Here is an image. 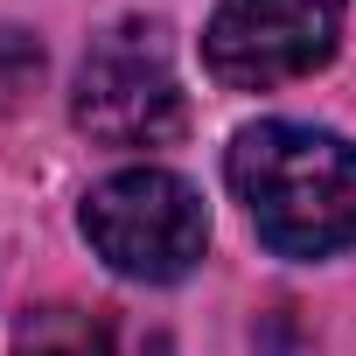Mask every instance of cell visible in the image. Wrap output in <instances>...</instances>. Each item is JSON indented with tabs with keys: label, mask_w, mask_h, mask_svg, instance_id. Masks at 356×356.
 <instances>
[{
	"label": "cell",
	"mask_w": 356,
	"mask_h": 356,
	"mask_svg": "<svg viewBox=\"0 0 356 356\" xmlns=\"http://www.w3.org/2000/svg\"><path fill=\"white\" fill-rule=\"evenodd\" d=\"M231 189L259 238L286 259H328L356 245V147L321 126H245L231 140Z\"/></svg>",
	"instance_id": "6da1fadb"
},
{
	"label": "cell",
	"mask_w": 356,
	"mask_h": 356,
	"mask_svg": "<svg viewBox=\"0 0 356 356\" xmlns=\"http://www.w3.org/2000/svg\"><path fill=\"white\" fill-rule=\"evenodd\" d=\"M91 252L126 273V280H147V286H168L196 273L203 245H210V217H203V196L168 168H119L84 196L77 210Z\"/></svg>",
	"instance_id": "7a4b0ae2"
},
{
	"label": "cell",
	"mask_w": 356,
	"mask_h": 356,
	"mask_svg": "<svg viewBox=\"0 0 356 356\" xmlns=\"http://www.w3.org/2000/svg\"><path fill=\"white\" fill-rule=\"evenodd\" d=\"M70 119L105 147H161V140H175L182 133V77H175L168 35L154 22L105 29L77 63Z\"/></svg>",
	"instance_id": "3957f363"
},
{
	"label": "cell",
	"mask_w": 356,
	"mask_h": 356,
	"mask_svg": "<svg viewBox=\"0 0 356 356\" xmlns=\"http://www.w3.org/2000/svg\"><path fill=\"white\" fill-rule=\"evenodd\" d=\"M342 0H217L203 29V63L231 91H273L335 56Z\"/></svg>",
	"instance_id": "277c9868"
},
{
	"label": "cell",
	"mask_w": 356,
	"mask_h": 356,
	"mask_svg": "<svg viewBox=\"0 0 356 356\" xmlns=\"http://www.w3.org/2000/svg\"><path fill=\"white\" fill-rule=\"evenodd\" d=\"M15 356H112V335L84 307H29L15 321Z\"/></svg>",
	"instance_id": "5b68a950"
},
{
	"label": "cell",
	"mask_w": 356,
	"mask_h": 356,
	"mask_svg": "<svg viewBox=\"0 0 356 356\" xmlns=\"http://www.w3.org/2000/svg\"><path fill=\"white\" fill-rule=\"evenodd\" d=\"M42 84V42L29 29H0V112H22Z\"/></svg>",
	"instance_id": "8992f818"
}]
</instances>
